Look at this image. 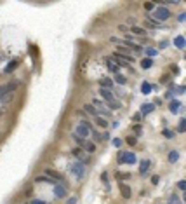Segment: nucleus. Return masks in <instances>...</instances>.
Here are the masks:
<instances>
[{
    "mask_svg": "<svg viewBox=\"0 0 186 204\" xmlns=\"http://www.w3.org/2000/svg\"><path fill=\"white\" fill-rule=\"evenodd\" d=\"M125 141H127V145L134 146V145L137 143V140H136V136H127V140H125Z\"/></svg>",
    "mask_w": 186,
    "mask_h": 204,
    "instance_id": "nucleus-38",
    "label": "nucleus"
},
{
    "mask_svg": "<svg viewBox=\"0 0 186 204\" xmlns=\"http://www.w3.org/2000/svg\"><path fill=\"white\" fill-rule=\"evenodd\" d=\"M115 82L117 84H120V86H125L127 84V77L122 75V73H115Z\"/></svg>",
    "mask_w": 186,
    "mask_h": 204,
    "instance_id": "nucleus-25",
    "label": "nucleus"
},
{
    "mask_svg": "<svg viewBox=\"0 0 186 204\" xmlns=\"http://www.w3.org/2000/svg\"><path fill=\"white\" fill-rule=\"evenodd\" d=\"M151 91H153V87H151L150 82H143V84H141V93L143 94H150Z\"/></svg>",
    "mask_w": 186,
    "mask_h": 204,
    "instance_id": "nucleus-26",
    "label": "nucleus"
},
{
    "mask_svg": "<svg viewBox=\"0 0 186 204\" xmlns=\"http://www.w3.org/2000/svg\"><path fill=\"white\" fill-rule=\"evenodd\" d=\"M91 131H92V128H89V126L84 124V122H80V124L77 126L75 134H78V136H82V138H87L89 134H91Z\"/></svg>",
    "mask_w": 186,
    "mask_h": 204,
    "instance_id": "nucleus-5",
    "label": "nucleus"
},
{
    "mask_svg": "<svg viewBox=\"0 0 186 204\" xmlns=\"http://www.w3.org/2000/svg\"><path fill=\"white\" fill-rule=\"evenodd\" d=\"M141 67L144 68V70H148V68L153 67V61H151L150 58H143V59H141Z\"/></svg>",
    "mask_w": 186,
    "mask_h": 204,
    "instance_id": "nucleus-28",
    "label": "nucleus"
},
{
    "mask_svg": "<svg viewBox=\"0 0 186 204\" xmlns=\"http://www.w3.org/2000/svg\"><path fill=\"white\" fill-rule=\"evenodd\" d=\"M174 44H176V47L183 49V47H184V37H177V39L174 40Z\"/></svg>",
    "mask_w": 186,
    "mask_h": 204,
    "instance_id": "nucleus-34",
    "label": "nucleus"
},
{
    "mask_svg": "<svg viewBox=\"0 0 186 204\" xmlns=\"http://www.w3.org/2000/svg\"><path fill=\"white\" fill-rule=\"evenodd\" d=\"M111 143H113V146H117V148H118V146H122V140H118V138H115Z\"/></svg>",
    "mask_w": 186,
    "mask_h": 204,
    "instance_id": "nucleus-42",
    "label": "nucleus"
},
{
    "mask_svg": "<svg viewBox=\"0 0 186 204\" xmlns=\"http://www.w3.org/2000/svg\"><path fill=\"white\" fill-rule=\"evenodd\" d=\"M153 7H155L153 2H146V4H144V9H146V11H153Z\"/></svg>",
    "mask_w": 186,
    "mask_h": 204,
    "instance_id": "nucleus-41",
    "label": "nucleus"
},
{
    "mask_svg": "<svg viewBox=\"0 0 186 204\" xmlns=\"http://www.w3.org/2000/svg\"><path fill=\"white\" fill-rule=\"evenodd\" d=\"M131 31H132V33H136V35L146 37V30H144V28H139V26H131Z\"/></svg>",
    "mask_w": 186,
    "mask_h": 204,
    "instance_id": "nucleus-27",
    "label": "nucleus"
},
{
    "mask_svg": "<svg viewBox=\"0 0 186 204\" xmlns=\"http://www.w3.org/2000/svg\"><path fill=\"white\" fill-rule=\"evenodd\" d=\"M66 204H77V199L75 197H70V199L66 201Z\"/></svg>",
    "mask_w": 186,
    "mask_h": 204,
    "instance_id": "nucleus-46",
    "label": "nucleus"
},
{
    "mask_svg": "<svg viewBox=\"0 0 186 204\" xmlns=\"http://www.w3.org/2000/svg\"><path fill=\"white\" fill-rule=\"evenodd\" d=\"M117 51H118L122 56H127V54H131V49L125 47V45H117Z\"/></svg>",
    "mask_w": 186,
    "mask_h": 204,
    "instance_id": "nucleus-31",
    "label": "nucleus"
},
{
    "mask_svg": "<svg viewBox=\"0 0 186 204\" xmlns=\"http://www.w3.org/2000/svg\"><path fill=\"white\" fill-rule=\"evenodd\" d=\"M35 182H37V183H51V185H56V183H58V182H54L52 178L45 176V174H40V176H37Z\"/></svg>",
    "mask_w": 186,
    "mask_h": 204,
    "instance_id": "nucleus-16",
    "label": "nucleus"
},
{
    "mask_svg": "<svg viewBox=\"0 0 186 204\" xmlns=\"http://www.w3.org/2000/svg\"><path fill=\"white\" fill-rule=\"evenodd\" d=\"M150 166H151V162H150L148 159L141 160V166H139V173H141V174H146V173H148V169H150Z\"/></svg>",
    "mask_w": 186,
    "mask_h": 204,
    "instance_id": "nucleus-20",
    "label": "nucleus"
},
{
    "mask_svg": "<svg viewBox=\"0 0 186 204\" xmlns=\"http://www.w3.org/2000/svg\"><path fill=\"white\" fill-rule=\"evenodd\" d=\"M144 25H146L148 28H164L162 26V23H158V21H155V19L151 18L150 14H144Z\"/></svg>",
    "mask_w": 186,
    "mask_h": 204,
    "instance_id": "nucleus-7",
    "label": "nucleus"
},
{
    "mask_svg": "<svg viewBox=\"0 0 186 204\" xmlns=\"http://www.w3.org/2000/svg\"><path fill=\"white\" fill-rule=\"evenodd\" d=\"M184 129H186V119H181L179 120V128H177V131H179V133H184Z\"/></svg>",
    "mask_w": 186,
    "mask_h": 204,
    "instance_id": "nucleus-36",
    "label": "nucleus"
},
{
    "mask_svg": "<svg viewBox=\"0 0 186 204\" xmlns=\"http://www.w3.org/2000/svg\"><path fill=\"white\" fill-rule=\"evenodd\" d=\"M24 204H30V202H24Z\"/></svg>",
    "mask_w": 186,
    "mask_h": 204,
    "instance_id": "nucleus-48",
    "label": "nucleus"
},
{
    "mask_svg": "<svg viewBox=\"0 0 186 204\" xmlns=\"http://www.w3.org/2000/svg\"><path fill=\"white\" fill-rule=\"evenodd\" d=\"M136 154L134 152H122L118 157V162L120 164H136Z\"/></svg>",
    "mask_w": 186,
    "mask_h": 204,
    "instance_id": "nucleus-2",
    "label": "nucleus"
},
{
    "mask_svg": "<svg viewBox=\"0 0 186 204\" xmlns=\"http://www.w3.org/2000/svg\"><path fill=\"white\" fill-rule=\"evenodd\" d=\"M96 110H98V114H103V115H110V110H106V107H104V103H103V100H94L92 103H91Z\"/></svg>",
    "mask_w": 186,
    "mask_h": 204,
    "instance_id": "nucleus-4",
    "label": "nucleus"
},
{
    "mask_svg": "<svg viewBox=\"0 0 186 204\" xmlns=\"http://www.w3.org/2000/svg\"><path fill=\"white\" fill-rule=\"evenodd\" d=\"M12 100H14V94H5V96L2 98L0 101H2V103H11Z\"/></svg>",
    "mask_w": 186,
    "mask_h": 204,
    "instance_id": "nucleus-37",
    "label": "nucleus"
},
{
    "mask_svg": "<svg viewBox=\"0 0 186 204\" xmlns=\"http://www.w3.org/2000/svg\"><path fill=\"white\" fill-rule=\"evenodd\" d=\"M99 86H101L103 89H110L111 86H113V80H111L110 77H103V79L99 80Z\"/></svg>",
    "mask_w": 186,
    "mask_h": 204,
    "instance_id": "nucleus-19",
    "label": "nucleus"
},
{
    "mask_svg": "<svg viewBox=\"0 0 186 204\" xmlns=\"http://www.w3.org/2000/svg\"><path fill=\"white\" fill-rule=\"evenodd\" d=\"M108 107H110V108H120L122 105H120L118 101H115V100H113V101H110V103H108Z\"/></svg>",
    "mask_w": 186,
    "mask_h": 204,
    "instance_id": "nucleus-39",
    "label": "nucleus"
},
{
    "mask_svg": "<svg viewBox=\"0 0 186 204\" xmlns=\"http://www.w3.org/2000/svg\"><path fill=\"white\" fill-rule=\"evenodd\" d=\"M54 195L59 197V199H64V197H66V188L63 185H59V183H56V185H54Z\"/></svg>",
    "mask_w": 186,
    "mask_h": 204,
    "instance_id": "nucleus-11",
    "label": "nucleus"
},
{
    "mask_svg": "<svg viewBox=\"0 0 186 204\" xmlns=\"http://www.w3.org/2000/svg\"><path fill=\"white\" fill-rule=\"evenodd\" d=\"M30 204H45V202H44V201H40V199H33Z\"/></svg>",
    "mask_w": 186,
    "mask_h": 204,
    "instance_id": "nucleus-47",
    "label": "nucleus"
},
{
    "mask_svg": "<svg viewBox=\"0 0 186 204\" xmlns=\"http://www.w3.org/2000/svg\"><path fill=\"white\" fill-rule=\"evenodd\" d=\"M150 16L155 19V21L162 23V21H167V19L170 18V11H169L167 7H157V9L153 11V14H150Z\"/></svg>",
    "mask_w": 186,
    "mask_h": 204,
    "instance_id": "nucleus-1",
    "label": "nucleus"
},
{
    "mask_svg": "<svg viewBox=\"0 0 186 204\" xmlns=\"http://www.w3.org/2000/svg\"><path fill=\"white\" fill-rule=\"evenodd\" d=\"M45 176L52 178L54 182H63L64 178H63L61 173H58V171H54V169H45Z\"/></svg>",
    "mask_w": 186,
    "mask_h": 204,
    "instance_id": "nucleus-10",
    "label": "nucleus"
},
{
    "mask_svg": "<svg viewBox=\"0 0 186 204\" xmlns=\"http://www.w3.org/2000/svg\"><path fill=\"white\" fill-rule=\"evenodd\" d=\"M84 150L87 152V154H94V152H96V143H94V141H89V140H85Z\"/></svg>",
    "mask_w": 186,
    "mask_h": 204,
    "instance_id": "nucleus-21",
    "label": "nucleus"
},
{
    "mask_svg": "<svg viewBox=\"0 0 186 204\" xmlns=\"http://www.w3.org/2000/svg\"><path fill=\"white\" fill-rule=\"evenodd\" d=\"M84 112H85V114H89L91 117H94V119H96V117L99 115L98 110H96V108H94L92 105H91V103H85V105H84Z\"/></svg>",
    "mask_w": 186,
    "mask_h": 204,
    "instance_id": "nucleus-15",
    "label": "nucleus"
},
{
    "mask_svg": "<svg viewBox=\"0 0 186 204\" xmlns=\"http://www.w3.org/2000/svg\"><path fill=\"white\" fill-rule=\"evenodd\" d=\"M91 134L94 136V141H96V143H101V141H103V136L98 133V131H94V129H92V131H91Z\"/></svg>",
    "mask_w": 186,
    "mask_h": 204,
    "instance_id": "nucleus-35",
    "label": "nucleus"
},
{
    "mask_svg": "<svg viewBox=\"0 0 186 204\" xmlns=\"http://www.w3.org/2000/svg\"><path fill=\"white\" fill-rule=\"evenodd\" d=\"M111 59H113V61L118 65V67H131V63L125 61V58H122L118 53H113V58H111Z\"/></svg>",
    "mask_w": 186,
    "mask_h": 204,
    "instance_id": "nucleus-13",
    "label": "nucleus"
},
{
    "mask_svg": "<svg viewBox=\"0 0 186 204\" xmlns=\"http://www.w3.org/2000/svg\"><path fill=\"white\" fill-rule=\"evenodd\" d=\"M167 204H183L181 202V199H179V195L177 194H172L170 197H169V202Z\"/></svg>",
    "mask_w": 186,
    "mask_h": 204,
    "instance_id": "nucleus-30",
    "label": "nucleus"
},
{
    "mask_svg": "<svg viewBox=\"0 0 186 204\" xmlns=\"http://www.w3.org/2000/svg\"><path fill=\"white\" fill-rule=\"evenodd\" d=\"M0 115H2V112H0Z\"/></svg>",
    "mask_w": 186,
    "mask_h": 204,
    "instance_id": "nucleus-49",
    "label": "nucleus"
},
{
    "mask_svg": "<svg viewBox=\"0 0 186 204\" xmlns=\"http://www.w3.org/2000/svg\"><path fill=\"white\" fill-rule=\"evenodd\" d=\"M118 188H120V192H122V195H124V199H131V195H132V190H131V187L125 185V183H120Z\"/></svg>",
    "mask_w": 186,
    "mask_h": 204,
    "instance_id": "nucleus-14",
    "label": "nucleus"
},
{
    "mask_svg": "<svg viewBox=\"0 0 186 204\" xmlns=\"http://www.w3.org/2000/svg\"><path fill=\"white\" fill-rule=\"evenodd\" d=\"M162 134H164L165 138H169V140H172V138L176 136V133H174L172 129H164V131H162Z\"/></svg>",
    "mask_w": 186,
    "mask_h": 204,
    "instance_id": "nucleus-33",
    "label": "nucleus"
},
{
    "mask_svg": "<svg viewBox=\"0 0 186 204\" xmlns=\"http://www.w3.org/2000/svg\"><path fill=\"white\" fill-rule=\"evenodd\" d=\"M181 107H183V105H181V101H179V100H172V101H170V105H169V110L172 112V114H177Z\"/></svg>",
    "mask_w": 186,
    "mask_h": 204,
    "instance_id": "nucleus-17",
    "label": "nucleus"
},
{
    "mask_svg": "<svg viewBox=\"0 0 186 204\" xmlns=\"http://www.w3.org/2000/svg\"><path fill=\"white\" fill-rule=\"evenodd\" d=\"M104 61H106V65H108V70L110 72H113V73H120V67L117 65L115 61L111 58H104Z\"/></svg>",
    "mask_w": 186,
    "mask_h": 204,
    "instance_id": "nucleus-12",
    "label": "nucleus"
},
{
    "mask_svg": "<svg viewBox=\"0 0 186 204\" xmlns=\"http://www.w3.org/2000/svg\"><path fill=\"white\" fill-rule=\"evenodd\" d=\"M153 110H155V105H153V103H144V105L141 107V114L143 115H148V114H151Z\"/></svg>",
    "mask_w": 186,
    "mask_h": 204,
    "instance_id": "nucleus-18",
    "label": "nucleus"
},
{
    "mask_svg": "<svg viewBox=\"0 0 186 204\" xmlns=\"http://www.w3.org/2000/svg\"><path fill=\"white\" fill-rule=\"evenodd\" d=\"M99 96H101L106 103H110V101H113V100H115V96L111 94L110 89H103V87H99Z\"/></svg>",
    "mask_w": 186,
    "mask_h": 204,
    "instance_id": "nucleus-8",
    "label": "nucleus"
},
{
    "mask_svg": "<svg viewBox=\"0 0 186 204\" xmlns=\"http://www.w3.org/2000/svg\"><path fill=\"white\" fill-rule=\"evenodd\" d=\"M158 182H160V178L157 176V174L155 176H151V183H153V185H158Z\"/></svg>",
    "mask_w": 186,
    "mask_h": 204,
    "instance_id": "nucleus-44",
    "label": "nucleus"
},
{
    "mask_svg": "<svg viewBox=\"0 0 186 204\" xmlns=\"http://www.w3.org/2000/svg\"><path fill=\"white\" fill-rule=\"evenodd\" d=\"M177 188H181V190H184V188H186V182H184V180H181V182L177 183Z\"/></svg>",
    "mask_w": 186,
    "mask_h": 204,
    "instance_id": "nucleus-43",
    "label": "nucleus"
},
{
    "mask_svg": "<svg viewBox=\"0 0 186 204\" xmlns=\"http://www.w3.org/2000/svg\"><path fill=\"white\" fill-rule=\"evenodd\" d=\"M143 53L144 54H148V58H153V56H157V54H158V51H157V49H153V47H143Z\"/></svg>",
    "mask_w": 186,
    "mask_h": 204,
    "instance_id": "nucleus-24",
    "label": "nucleus"
},
{
    "mask_svg": "<svg viewBox=\"0 0 186 204\" xmlns=\"http://www.w3.org/2000/svg\"><path fill=\"white\" fill-rule=\"evenodd\" d=\"M70 171L75 174L78 180H82V178H84V174H85V166L82 164V162H78V160H77V162H73V164L70 166Z\"/></svg>",
    "mask_w": 186,
    "mask_h": 204,
    "instance_id": "nucleus-3",
    "label": "nucleus"
},
{
    "mask_svg": "<svg viewBox=\"0 0 186 204\" xmlns=\"http://www.w3.org/2000/svg\"><path fill=\"white\" fill-rule=\"evenodd\" d=\"M19 84H21V82H19V80H11L9 84H5V94H14V91H16V89L19 87Z\"/></svg>",
    "mask_w": 186,
    "mask_h": 204,
    "instance_id": "nucleus-9",
    "label": "nucleus"
},
{
    "mask_svg": "<svg viewBox=\"0 0 186 204\" xmlns=\"http://www.w3.org/2000/svg\"><path fill=\"white\" fill-rule=\"evenodd\" d=\"M18 67H19V61H16V59H14V61H11L9 65L4 68V72H5V73H12V72L16 70Z\"/></svg>",
    "mask_w": 186,
    "mask_h": 204,
    "instance_id": "nucleus-22",
    "label": "nucleus"
},
{
    "mask_svg": "<svg viewBox=\"0 0 186 204\" xmlns=\"http://www.w3.org/2000/svg\"><path fill=\"white\" fill-rule=\"evenodd\" d=\"M71 154H73V155L78 159V162H82L84 166L89 164V157L84 155V150H82V148H78V146H77V148H73V150H71Z\"/></svg>",
    "mask_w": 186,
    "mask_h": 204,
    "instance_id": "nucleus-6",
    "label": "nucleus"
},
{
    "mask_svg": "<svg viewBox=\"0 0 186 204\" xmlns=\"http://www.w3.org/2000/svg\"><path fill=\"white\" fill-rule=\"evenodd\" d=\"M71 138L75 140V143L78 145V148H84V145H85V138H82V136H78V134H71Z\"/></svg>",
    "mask_w": 186,
    "mask_h": 204,
    "instance_id": "nucleus-23",
    "label": "nucleus"
},
{
    "mask_svg": "<svg viewBox=\"0 0 186 204\" xmlns=\"http://www.w3.org/2000/svg\"><path fill=\"white\" fill-rule=\"evenodd\" d=\"M5 96V86H0V100Z\"/></svg>",
    "mask_w": 186,
    "mask_h": 204,
    "instance_id": "nucleus-45",
    "label": "nucleus"
},
{
    "mask_svg": "<svg viewBox=\"0 0 186 204\" xmlns=\"http://www.w3.org/2000/svg\"><path fill=\"white\" fill-rule=\"evenodd\" d=\"M179 160V152L177 150H172L169 154V162H177Z\"/></svg>",
    "mask_w": 186,
    "mask_h": 204,
    "instance_id": "nucleus-29",
    "label": "nucleus"
},
{
    "mask_svg": "<svg viewBox=\"0 0 186 204\" xmlns=\"http://www.w3.org/2000/svg\"><path fill=\"white\" fill-rule=\"evenodd\" d=\"M96 122H98V126H99V128H103V129H106V128H108V122L103 119V117H99V115L96 117Z\"/></svg>",
    "mask_w": 186,
    "mask_h": 204,
    "instance_id": "nucleus-32",
    "label": "nucleus"
},
{
    "mask_svg": "<svg viewBox=\"0 0 186 204\" xmlns=\"http://www.w3.org/2000/svg\"><path fill=\"white\" fill-rule=\"evenodd\" d=\"M101 180L104 182V185H106V188H110V183H108V174H106V173H103V174H101Z\"/></svg>",
    "mask_w": 186,
    "mask_h": 204,
    "instance_id": "nucleus-40",
    "label": "nucleus"
}]
</instances>
